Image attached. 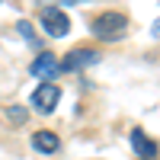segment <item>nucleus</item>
I'll return each mask as SVG.
<instances>
[{
	"label": "nucleus",
	"mask_w": 160,
	"mask_h": 160,
	"mask_svg": "<svg viewBox=\"0 0 160 160\" xmlns=\"http://www.w3.org/2000/svg\"><path fill=\"white\" fill-rule=\"evenodd\" d=\"M29 74L32 77H42L45 83H51V77H58V58L51 51H42L32 64H29Z\"/></svg>",
	"instance_id": "5"
},
{
	"label": "nucleus",
	"mask_w": 160,
	"mask_h": 160,
	"mask_svg": "<svg viewBox=\"0 0 160 160\" xmlns=\"http://www.w3.org/2000/svg\"><path fill=\"white\" fill-rule=\"evenodd\" d=\"M131 148L141 154V160H154L157 157V141L144 135V128H131Z\"/></svg>",
	"instance_id": "6"
},
{
	"label": "nucleus",
	"mask_w": 160,
	"mask_h": 160,
	"mask_svg": "<svg viewBox=\"0 0 160 160\" xmlns=\"http://www.w3.org/2000/svg\"><path fill=\"white\" fill-rule=\"evenodd\" d=\"M32 148L38 154H58L61 151V138L55 135V131H35L32 135Z\"/></svg>",
	"instance_id": "7"
},
{
	"label": "nucleus",
	"mask_w": 160,
	"mask_h": 160,
	"mask_svg": "<svg viewBox=\"0 0 160 160\" xmlns=\"http://www.w3.org/2000/svg\"><path fill=\"white\" fill-rule=\"evenodd\" d=\"M90 29H93L96 38H102V42H118V38L128 35V16L118 13V10H106V13H99V16L90 22Z\"/></svg>",
	"instance_id": "1"
},
{
	"label": "nucleus",
	"mask_w": 160,
	"mask_h": 160,
	"mask_svg": "<svg viewBox=\"0 0 160 160\" xmlns=\"http://www.w3.org/2000/svg\"><path fill=\"white\" fill-rule=\"evenodd\" d=\"M7 115L13 118V122H19V125L26 122V118H29V112H26V109H16V106H13V109H7Z\"/></svg>",
	"instance_id": "8"
},
{
	"label": "nucleus",
	"mask_w": 160,
	"mask_h": 160,
	"mask_svg": "<svg viewBox=\"0 0 160 160\" xmlns=\"http://www.w3.org/2000/svg\"><path fill=\"white\" fill-rule=\"evenodd\" d=\"M151 32H154V35L160 38V19H154V29H151Z\"/></svg>",
	"instance_id": "10"
},
{
	"label": "nucleus",
	"mask_w": 160,
	"mask_h": 160,
	"mask_svg": "<svg viewBox=\"0 0 160 160\" xmlns=\"http://www.w3.org/2000/svg\"><path fill=\"white\" fill-rule=\"evenodd\" d=\"M19 32H22V35H26V38H35V35H32V26H29V22H26V19H22V22H19Z\"/></svg>",
	"instance_id": "9"
},
{
	"label": "nucleus",
	"mask_w": 160,
	"mask_h": 160,
	"mask_svg": "<svg viewBox=\"0 0 160 160\" xmlns=\"http://www.w3.org/2000/svg\"><path fill=\"white\" fill-rule=\"evenodd\" d=\"M58 99H61V87L58 83H42L32 93V106H35V112H42V115L55 112L58 109Z\"/></svg>",
	"instance_id": "3"
},
{
	"label": "nucleus",
	"mask_w": 160,
	"mask_h": 160,
	"mask_svg": "<svg viewBox=\"0 0 160 160\" xmlns=\"http://www.w3.org/2000/svg\"><path fill=\"white\" fill-rule=\"evenodd\" d=\"M96 61H99V51H93V48H74L64 61H58V71L71 74V71H80V68H90V64H96Z\"/></svg>",
	"instance_id": "4"
},
{
	"label": "nucleus",
	"mask_w": 160,
	"mask_h": 160,
	"mask_svg": "<svg viewBox=\"0 0 160 160\" xmlns=\"http://www.w3.org/2000/svg\"><path fill=\"white\" fill-rule=\"evenodd\" d=\"M38 22H42V29H45V35H51V38H64L71 32V19L64 16L61 10H42V16H38Z\"/></svg>",
	"instance_id": "2"
}]
</instances>
